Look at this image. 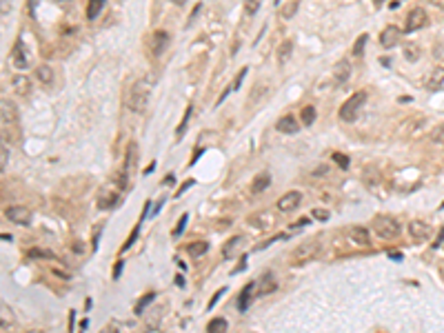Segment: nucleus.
Listing matches in <instances>:
<instances>
[{"instance_id": "obj_49", "label": "nucleus", "mask_w": 444, "mask_h": 333, "mask_svg": "<svg viewBox=\"0 0 444 333\" xmlns=\"http://www.w3.org/2000/svg\"><path fill=\"white\" fill-rule=\"evenodd\" d=\"M165 184H173V176H171V173L165 178Z\"/></svg>"}, {"instance_id": "obj_32", "label": "nucleus", "mask_w": 444, "mask_h": 333, "mask_svg": "<svg viewBox=\"0 0 444 333\" xmlns=\"http://www.w3.org/2000/svg\"><path fill=\"white\" fill-rule=\"evenodd\" d=\"M191 111H193V107L189 105L187 107V111H185V116H183V122L178 124V129H176V136L178 138H183V133H185V129H187V124H189V120H191Z\"/></svg>"}, {"instance_id": "obj_52", "label": "nucleus", "mask_w": 444, "mask_h": 333, "mask_svg": "<svg viewBox=\"0 0 444 333\" xmlns=\"http://www.w3.org/2000/svg\"><path fill=\"white\" fill-rule=\"evenodd\" d=\"M27 333H43V331H40V329H31V331H27Z\"/></svg>"}, {"instance_id": "obj_36", "label": "nucleus", "mask_w": 444, "mask_h": 333, "mask_svg": "<svg viewBox=\"0 0 444 333\" xmlns=\"http://www.w3.org/2000/svg\"><path fill=\"white\" fill-rule=\"evenodd\" d=\"M260 5H262V0H245V11L249 16H253V13H258Z\"/></svg>"}, {"instance_id": "obj_10", "label": "nucleus", "mask_w": 444, "mask_h": 333, "mask_svg": "<svg viewBox=\"0 0 444 333\" xmlns=\"http://www.w3.org/2000/svg\"><path fill=\"white\" fill-rule=\"evenodd\" d=\"M255 296H269V293H273L275 289H278V280H275V276L271 271H267L265 276H262L260 280H258V284H255Z\"/></svg>"}, {"instance_id": "obj_9", "label": "nucleus", "mask_w": 444, "mask_h": 333, "mask_svg": "<svg viewBox=\"0 0 444 333\" xmlns=\"http://www.w3.org/2000/svg\"><path fill=\"white\" fill-rule=\"evenodd\" d=\"M300 202H302V193L300 191H289V193H285V196L278 200V204H275V206H278V211L287 213V211L298 209Z\"/></svg>"}, {"instance_id": "obj_11", "label": "nucleus", "mask_w": 444, "mask_h": 333, "mask_svg": "<svg viewBox=\"0 0 444 333\" xmlns=\"http://www.w3.org/2000/svg\"><path fill=\"white\" fill-rule=\"evenodd\" d=\"M409 233H411V238L415 242H425V240L431 238V226L427 222H422V220H413V222L409 224Z\"/></svg>"}, {"instance_id": "obj_20", "label": "nucleus", "mask_w": 444, "mask_h": 333, "mask_svg": "<svg viewBox=\"0 0 444 333\" xmlns=\"http://www.w3.org/2000/svg\"><path fill=\"white\" fill-rule=\"evenodd\" d=\"M13 91H16L18 96L27 98L31 93V80L27 78V76H16V78H13Z\"/></svg>"}, {"instance_id": "obj_50", "label": "nucleus", "mask_w": 444, "mask_h": 333, "mask_svg": "<svg viewBox=\"0 0 444 333\" xmlns=\"http://www.w3.org/2000/svg\"><path fill=\"white\" fill-rule=\"evenodd\" d=\"M176 284H178V286H183V284H185V280H183V276H178V278H176Z\"/></svg>"}, {"instance_id": "obj_12", "label": "nucleus", "mask_w": 444, "mask_h": 333, "mask_svg": "<svg viewBox=\"0 0 444 333\" xmlns=\"http://www.w3.org/2000/svg\"><path fill=\"white\" fill-rule=\"evenodd\" d=\"M167 45H169V33L163 31V29L153 31V36H151V53L153 56H160V53L167 49Z\"/></svg>"}, {"instance_id": "obj_41", "label": "nucleus", "mask_w": 444, "mask_h": 333, "mask_svg": "<svg viewBox=\"0 0 444 333\" xmlns=\"http://www.w3.org/2000/svg\"><path fill=\"white\" fill-rule=\"evenodd\" d=\"M127 173H129V171H125V169H123V171H120L118 176H116V184H118V189H127Z\"/></svg>"}, {"instance_id": "obj_42", "label": "nucleus", "mask_w": 444, "mask_h": 333, "mask_svg": "<svg viewBox=\"0 0 444 333\" xmlns=\"http://www.w3.org/2000/svg\"><path fill=\"white\" fill-rule=\"evenodd\" d=\"M29 256L31 258H53L51 251H40V249H29Z\"/></svg>"}, {"instance_id": "obj_55", "label": "nucleus", "mask_w": 444, "mask_h": 333, "mask_svg": "<svg viewBox=\"0 0 444 333\" xmlns=\"http://www.w3.org/2000/svg\"><path fill=\"white\" fill-rule=\"evenodd\" d=\"M382 3H385V0H382Z\"/></svg>"}, {"instance_id": "obj_13", "label": "nucleus", "mask_w": 444, "mask_h": 333, "mask_svg": "<svg viewBox=\"0 0 444 333\" xmlns=\"http://www.w3.org/2000/svg\"><path fill=\"white\" fill-rule=\"evenodd\" d=\"M333 78H335V85L349 82V78H351V63H349V60H340V63H335Z\"/></svg>"}, {"instance_id": "obj_31", "label": "nucleus", "mask_w": 444, "mask_h": 333, "mask_svg": "<svg viewBox=\"0 0 444 333\" xmlns=\"http://www.w3.org/2000/svg\"><path fill=\"white\" fill-rule=\"evenodd\" d=\"M367 40H369V36H367V33H362V36H358V40H355V45H353V56H355V58H360L362 53H365Z\"/></svg>"}, {"instance_id": "obj_48", "label": "nucleus", "mask_w": 444, "mask_h": 333, "mask_svg": "<svg viewBox=\"0 0 444 333\" xmlns=\"http://www.w3.org/2000/svg\"><path fill=\"white\" fill-rule=\"evenodd\" d=\"M429 3H431V5H435V7H438V9H444V0H429Z\"/></svg>"}, {"instance_id": "obj_14", "label": "nucleus", "mask_w": 444, "mask_h": 333, "mask_svg": "<svg viewBox=\"0 0 444 333\" xmlns=\"http://www.w3.org/2000/svg\"><path fill=\"white\" fill-rule=\"evenodd\" d=\"M11 58H13V65H16L18 69H27V67H29V56H27V51L23 47V40H18V43L13 45Z\"/></svg>"}, {"instance_id": "obj_26", "label": "nucleus", "mask_w": 444, "mask_h": 333, "mask_svg": "<svg viewBox=\"0 0 444 333\" xmlns=\"http://www.w3.org/2000/svg\"><path fill=\"white\" fill-rule=\"evenodd\" d=\"M291 53H293V40H285V43L278 47V63L285 65L287 60L291 58Z\"/></svg>"}, {"instance_id": "obj_27", "label": "nucleus", "mask_w": 444, "mask_h": 333, "mask_svg": "<svg viewBox=\"0 0 444 333\" xmlns=\"http://www.w3.org/2000/svg\"><path fill=\"white\" fill-rule=\"evenodd\" d=\"M153 298H156V293H153V291L145 293V296H143V298H140L138 302H136V306H133V313H136V316H140V313H145V309H147V306H149V304L153 302Z\"/></svg>"}, {"instance_id": "obj_39", "label": "nucleus", "mask_w": 444, "mask_h": 333, "mask_svg": "<svg viewBox=\"0 0 444 333\" xmlns=\"http://www.w3.org/2000/svg\"><path fill=\"white\" fill-rule=\"evenodd\" d=\"M187 222H189V216H187V213H185V216H180V220H178V224H176V229H173V238H178V236H180V233H183V231H185V226H187Z\"/></svg>"}, {"instance_id": "obj_8", "label": "nucleus", "mask_w": 444, "mask_h": 333, "mask_svg": "<svg viewBox=\"0 0 444 333\" xmlns=\"http://www.w3.org/2000/svg\"><path fill=\"white\" fill-rule=\"evenodd\" d=\"M400 38H402V31L395 25H387L385 29L380 31V45L385 47V49H393V47L400 43Z\"/></svg>"}, {"instance_id": "obj_28", "label": "nucleus", "mask_w": 444, "mask_h": 333, "mask_svg": "<svg viewBox=\"0 0 444 333\" xmlns=\"http://www.w3.org/2000/svg\"><path fill=\"white\" fill-rule=\"evenodd\" d=\"M207 333H227V320L225 318H213L207 324Z\"/></svg>"}, {"instance_id": "obj_44", "label": "nucleus", "mask_w": 444, "mask_h": 333, "mask_svg": "<svg viewBox=\"0 0 444 333\" xmlns=\"http://www.w3.org/2000/svg\"><path fill=\"white\" fill-rule=\"evenodd\" d=\"M247 71H249V69H247V67H245V69H240V73H238V76H235V82L231 85V87H233V89H238V87H240V82H242V78H245V76H247Z\"/></svg>"}, {"instance_id": "obj_53", "label": "nucleus", "mask_w": 444, "mask_h": 333, "mask_svg": "<svg viewBox=\"0 0 444 333\" xmlns=\"http://www.w3.org/2000/svg\"><path fill=\"white\" fill-rule=\"evenodd\" d=\"M173 3H178V5H183V3H185V0H173Z\"/></svg>"}, {"instance_id": "obj_6", "label": "nucleus", "mask_w": 444, "mask_h": 333, "mask_svg": "<svg viewBox=\"0 0 444 333\" xmlns=\"http://www.w3.org/2000/svg\"><path fill=\"white\" fill-rule=\"evenodd\" d=\"M315 253H318V242L315 240H307L305 244H300L298 249L293 251V258H291V264H302L305 260L313 258Z\"/></svg>"}, {"instance_id": "obj_23", "label": "nucleus", "mask_w": 444, "mask_h": 333, "mask_svg": "<svg viewBox=\"0 0 444 333\" xmlns=\"http://www.w3.org/2000/svg\"><path fill=\"white\" fill-rule=\"evenodd\" d=\"M207 251H209V244H207V242H203V240H198V242H189V244H187V253H189L191 258H200V256H205Z\"/></svg>"}, {"instance_id": "obj_37", "label": "nucleus", "mask_w": 444, "mask_h": 333, "mask_svg": "<svg viewBox=\"0 0 444 333\" xmlns=\"http://www.w3.org/2000/svg\"><path fill=\"white\" fill-rule=\"evenodd\" d=\"M7 162H9V147H7V142H3V147H0V169H7Z\"/></svg>"}, {"instance_id": "obj_25", "label": "nucleus", "mask_w": 444, "mask_h": 333, "mask_svg": "<svg viewBox=\"0 0 444 333\" xmlns=\"http://www.w3.org/2000/svg\"><path fill=\"white\" fill-rule=\"evenodd\" d=\"M105 3H107V0H89V5H87V18H89V20H96L100 13H103Z\"/></svg>"}, {"instance_id": "obj_33", "label": "nucleus", "mask_w": 444, "mask_h": 333, "mask_svg": "<svg viewBox=\"0 0 444 333\" xmlns=\"http://www.w3.org/2000/svg\"><path fill=\"white\" fill-rule=\"evenodd\" d=\"M331 160L340 167V169H349V164H351V160H349V156H345V153H333Z\"/></svg>"}, {"instance_id": "obj_19", "label": "nucleus", "mask_w": 444, "mask_h": 333, "mask_svg": "<svg viewBox=\"0 0 444 333\" xmlns=\"http://www.w3.org/2000/svg\"><path fill=\"white\" fill-rule=\"evenodd\" d=\"M442 85H444V67H435V69L429 73L427 89L435 91V89H442Z\"/></svg>"}, {"instance_id": "obj_3", "label": "nucleus", "mask_w": 444, "mask_h": 333, "mask_svg": "<svg viewBox=\"0 0 444 333\" xmlns=\"http://www.w3.org/2000/svg\"><path fill=\"white\" fill-rule=\"evenodd\" d=\"M367 98H369L367 91H355L353 96H349L347 102L340 107V118L345 120V122H353V120L358 118V113L362 111V107H365Z\"/></svg>"}, {"instance_id": "obj_34", "label": "nucleus", "mask_w": 444, "mask_h": 333, "mask_svg": "<svg viewBox=\"0 0 444 333\" xmlns=\"http://www.w3.org/2000/svg\"><path fill=\"white\" fill-rule=\"evenodd\" d=\"M295 11H298V0H293V3H289L285 9H282L280 13H282V18L285 20H289V18H293L295 16Z\"/></svg>"}, {"instance_id": "obj_2", "label": "nucleus", "mask_w": 444, "mask_h": 333, "mask_svg": "<svg viewBox=\"0 0 444 333\" xmlns=\"http://www.w3.org/2000/svg\"><path fill=\"white\" fill-rule=\"evenodd\" d=\"M373 231L378 233V238L382 240H398L402 233V224L395 220L393 216H378L373 220Z\"/></svg>"}, {"instance_id": "obj_46", "label": "nucleus", "mask_w": 444, "mask_h": 333, "mask_svg": "<svg viewBox=\"0 0 444 333\" xmlns=\"http://www.w3.org/2000/svg\"><path fill=\"white\" fill-rule=\"evenodd\" d=\"M442 240H444V226H442V229H440V238H438V240H435V244H433V246H435V249H438V246L442 244Z\"/></svg>"}, {"instance_id": "obj_17", "label": "nucleus", "mask_w": 444, "mask_h": 333, "mask_svg": "<svg viewBox=\"0 0 444 333\" xmlns=\"http://www.w3.org/2000/svg\"><path fill=\"white\" fill-rule=\"evenodd\" d=\"M349 236H351L353 242H355V244H360V246H369V244H371L369 231L365 229V226H360V224H353L351 229H349Z\"/></svg>"}, {"instance_id": "obj_18", "label": "nucleus", "mask_w": 444, "mask_h": 333, "mask_svg": "<svg viewBox=\"0 0 444 333\" xmlns=\"http://www.w3.org/2000/svg\"><path fill=\"white\" fill-rule=\"evenodd\" d=\"M402 56H405L407 63H418L422 56V49L418 43H405L402 45Z\"/></svg>"}, {"instance_id": "obj_40", "label": "nucleus", "mask_w": 444, "mask_h": 333, "mask_svg": "<svg viewBox=\"0 0 444 333\" xmlns=\"http://www.w3.org/2000/svg\"><path fill=\"white\" fill-rule=\"evenodd\" d=\"M11 326V313H9V306L3 304V331H7Z\"/></svg>"}, {"instance_id": "obj_22", "label": "nucleus", "mask_w": 444, "mask_h": 333, "mask_svg": "<svg viewBox=\"0 0 444 333\" xmlns=\"http://www.w3.org/2000/svg\"><path fill=\"white\" fill-rule=\"evenodd\" d=\"M242 242H245V238H242V236H233L231 240H227L225 246H222V256H225V258H233V251L240 249Z\"/></svg>"}, {"instance_id": "obj_15", "label": "nucleus", "mask_w": 444, "mask_h": 333, "mask_svg": "<svg viewBox=\"0 0 444 333\" xmlns=\"http://www.w3.org/2000/svg\"><path fill=\"white\" fill-rule=\"evenodd\" d=\"M255 284L253 282H249L245 289L240 291V296H238V311L240 313H245V311H249V304H251V300H253V296H255Z\"/></svg>"}, {"instance_id": "obj_38", "label": "nucleus", "mask_w": 444, "mask_h": 333, "mask_svg": "<svg viewBox=\"0 0 444 333\" xmlns=\"http://www.w3.org/2000/svg\"><path fill=\"white\" fill-rule=\"evenodd\" d=\"M329 216H331V213H329L327 209H320V206H315V209H311V218H313V220H320V222H325V220H329Z\"/></svg>"}, {"instance_id": "obj_4", "label": "nucleus", "mask_w": 444, "mask_h": 333, "mask_svg": "<svg viewBox=\"0 0 444 333\" xmlns=\"http://www.w3.org/2000/svg\"><path fill=\"white\" fill-rule=\"evenodd\" d=\"M427 25H429L427 11L422 9V7H415V9L409 11V16L405 20V31L411 33V31H418V29H422V27H427Z\"/></svg>"}, {"instance_id": "obj_29", "label": "nucleus", "mask_w": 444, "mask_h": 333, "mask_svg": "<svg viewBox=\"0 0 444 333\" xmlns=\"http://www.w3.org/2000/svg\"><path fill=\"white\" fill-rule=\"evenodd\" d=\"M300 122L305 124V127H311V124L315 122V109H313L311 105L305 107V109L300 111Z\"/></svg>"}, {"instance_id": "obj_1", "label": "nucleus", "mask_w": 444, "mask_h": 333, "mask_svg": "<svg viewBox=\"0 0 444 333\" xmlns=\"http://www.w3.org/2000/svg\"><path fill=\"white\" fill-rule=\"evenodd\" d=\"M149 85H153V76H147L143 82H136L131 87L129 96H127V107L133 113H145L147 105H149Z\"/></svg>"}, {"instance_id": "obj_47", "label": "nucleus", "mask_w": 444, "mask_h": 333, "mask_svg": "<svg viewBox=\"0 0 444 333\" xmlns=\"http://www.w3.org/2000/svg\"><path fill=\"white\" fill-rule=\"evenodd\" d=\"M120 271H123V262L116 264V269H113V278H120Z\"/></svg>"}, {"instance_id": "obj_35", "label": "nucleus", "mask_w": 444, "mask_h": 333, "mask_svg": "<svg viewBox=\"0 0 444 333\" xmlns=\"http://www.w3.org/2000/svg\"><path fill=\"white\" fill-rule=\"evenodd\" d=\"M431 140H433V142H438V144L444 147V122L438 124V127H435V129L431 131Z\"/></svg>"}, {"instance_id": "obj_21", "label": "nucleus", "mask_w": 444, "mask_h": 333, "mask_svg": "<svg viewBox=\"0 0 444 333\" xmlns=\"http://www.w3.org/2000/svg\"><path fill=\"white\" fill-rule=\"evenodd\" d=\"M36 78H38L40 85L49 87L53 82V69L49 65H40V67H36Z\"/></svg>"}, {"instance_id": "obj_5", "label": "nucleus", "mask_w": 444, "mask_h": 333, "mask_svg": "<svg viewBox=\"0 0 444 333\" xmlns=\"http://www.w3.org/2000/svg\"><path fill=\"white\" fill-rule=\"evenodd\" d=\"M0 111H3V129H7V127H16L18 124V109H16V105L11 102L9 98H3L0 100Z\"/></svg>"}, {"instance_id": "obj_30", "label": "nucleus", "mask_w": 444, "mask_h": 333, "mask_svg": "<svg viewBox=\"0 0 444 333\" xmlns=\"http://www.w3.org/2000/svg\"><path fill=\"white\" fill-rule=\"evenodd\" d=\"M269 184H271V176H269V173H262V176H258L253 180V191L260 193V191H265Z\"/></svg>"}, {"instance_id": "obj_16", "label": "nucleus", "mask_w": 444, "mask_h": 333, "mask_svg": "<svg viewBox=\"0 0 444 333\" xmlns=\"http://www.w3.org/2000/svg\"><path fill=\"white\" fill-rule=\"evenodd\" d=\"M275 129L280 133H298L300 131V122L293 116H282L278 122H275Z\"/></svg>"}, {"instance_id": "obj_51", "label": "nucleus", "mask_w": 444, "mask_h": 333, "mask_svg": "<svg viewBox=\"0 0 444 333\" xmlns=\"http://www.w3.org/2000/svg\"><path fill=\"white\" fill-rule=\"evenodd\" d=\"M103 333H118V331H116V329H113V326H107V329H105Z\"/></svg>"}, {"instance_id": "obj_54", "label": "nucleus", "mask_w": 444, "mask_h": 333, "mask_svg": "<svg viewBox=\"0 0 444 333\" xmlns=\"http://www.w3.org/2000/svg\"><path fill=\"white\" fill-rule=\"evenodd\" d=\"M275 5H280V0H275Z\"/></svg>"}, {"instance_id": "obj_7", "label": "nucleus", "mask_w": 444, "mask_h": 333, "mask_svg": "<svg viewBox=\"0 0 444 333\" xmlns=\"http://www.w3.org/2000/svg\"><path fill=\"white\" fill-rule=\"evenodd\" d=\"M5 218L7 220H11V222H16V224H29L31 222V211L27 209V206H7L5 209Z\"/></svg>"}, {"instance_id": "obj_24", "label": "nucleus", "mask_w": 444, "mask_h": 333, "mask_svg": "<svg viewBox=\"0 0 444 333\" xmlns=\"http://www.w3.org/2000/svg\"><path fill=\"white\" fill-rule=\"evenodd\" d=\"M113 204H118V193L116 191H113V193H109V191L100 193V198H98V206H100V209H111Z\"/></svg>"}, {"instance_id": "obj_45", "label": "nucleus", "mask_w": 444, "mask_h": 333, "mask_svg": "<svg viewBox=\"0 0 444 333\" xmlns=\"http://www.w3.org/2000/svg\"><path fill=\"white\" fill-rule=\"evenodd\" d=\"M225 291H227V289H220V291L216 293V296L211 298V302H209V309H213V306H216V302H218V300L222 298V293H225Z\"/></svg>"}, {"instance_id": "obj_43", "label": "nucleus", "mask_w": 444, "mask_h": 333, "mask_svg": "<svg viewBox=\"0 0 444 333\" xmlns=\"http://www.w3.org/2000/svg\"><path fill=\"white\" fill-rule=\"evenodd\" d=\"M433 56L435 60H444V43H438L433 47Z\"/></svg>"}]
</instances>
